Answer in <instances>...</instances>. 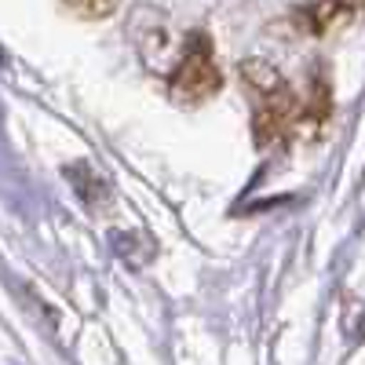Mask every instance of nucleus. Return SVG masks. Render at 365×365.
I'll use <instances>...</instances> for the list:
<instances>
[{
	"mask_svg": "<svg viewBox=\"0 0 365 365\" xmlns=\"http://www.w3.org/2000/svg\"><path fill=\"white\" fill-rule=\"evenodd\" d=\"M220 88H223V73L216 63V51H212V41L205 34L187 37V48H182L179 63L172 70V81H168L172 99L182 106H194V103L212 99Z\"/></svg>",
	"mask_w": 365,
	"mask_h": 365,
	"instance_id": "1",
	"label": "nucleus"
},
{
	"mask_svg": "<svg viewBox=\"0 0 365 365\" xmlns=\"http://www.w3.org/2000/svg\"><path fill=\"white\" fill-rule=\"evenodd\" d=\"M354 8H358V0H314V4L303 11V26H307L311 34H332V29L351 22Z\"/></svg>",
	"mask_w": 365,
	"mask_h": 365,
	"instance_id": "2",
	"label": "nucleus"
},
{
	"mask_svg": "<svg viewBox=\"0 0 365 365\" xmlns=\"http://www.w3.org/2000/svg\"><path fill=\"white\" fill-rule=\"evenodd\" d=\"M329 110H332V103H329V84H325V77H318L314 81V91L307 96V103L299 106V128H322L325 120H329Z\"/></svg>",
	"mask_w": 365,
	"mask_h": 365,
	"instance_id": "3",
	"label": "nucleus"
},
{
	"mask_svg": "<svg viewBox=\"0 0 365 365\" xmlns=\"http://www.w3.org/2000/svg\"><path fill=\"white\" fill-rule=\"evenodd\" d=\"M63 4L77 15V19H106L117 11L120 0H63Z\"/></svg>",
	"mask_w": 365,
	"mask_h": 365,
	"instance_id": "4",
	"label": "nucleus"
}]
</instances>
